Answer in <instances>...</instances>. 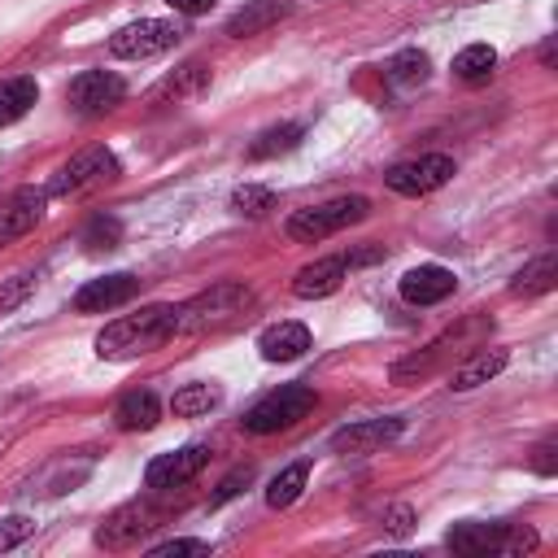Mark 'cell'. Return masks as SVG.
I'll return each instance as SVG.
<instances>
[{
    "label": "cell",
    "mask_w": 558,
    "mask_h": 558,
    "mask_svg": "<svg viewBox=\"0 0 558 558\" xmlns=\"http://www.w3.org/2000/svg\"><path fill=\"white\" fill-rule=\"evenodd\" d=\"M532 466H536L541 475H554V445H541L536 458H532Z\"/></svg>",
    "instance_id": "obj_38"
},
{
    "label": "cell",
    "mask_w": 558,
    "mask_h": 558,
    "mask_svg": "<svg viewBox=\"0 0 558 558\" xmlns=\"http://www.w3.org/2000/svg\"><path fill=\"white\" fill-rule=\"evenodd\" d=\"M410 527H414V506L397 501V506L384 510V532H392V536H410Z\"/></svg>",
    "instance_id": "obj_35"
},
{
    "label": "cell",
    "mask_w": 558,
    "mask_h": 558,
    "mask_svg": "<svg viewBox=\"0 0 558 558\" xmlns=\"http://www.w3.org/2000/svg\"><path fill=\"white\" fill-rule=\"evenodd\" d=\"M397 436H401V418H392V414L388 418H362V423L340 427L331 436V449L336 453H375V449H384Z\"/></svg>",
    "instance_id": "obj_16"
},
{
    "label": "cell",
    "mask_w": 558,
    "mask_h": 558,
    "mask_svg": "<svg viewBox=\"0 0 558 558\" xmlns=\"http://www.w3.org/2000/svg\"><path fill=\"white\" fill-rule=\"evenodd\" d=\"M35 100H39V83L31 74L0 78V126H13L17 118H26Z\"/></svg>",
    "instance_id": "obj_23"
},
{
    "label": "cell",
    "mask_w": 558,
    "mask_h": 558,
    "mask_svg": "<svg viewBox=\"0 0 558 558\" xmlns=\"http://www.w3.org/2000/svg\"><path fill=\"white\" fill-rule=\"evenodd\" d=\"M31 532H35V523H31L26 514H9V519H0V554L13 549V545H22Z\"/></svg>",
    "instance_id": "obj_33"
},
{
    "label": "cell",
    "mask_w": 558,
    "mask_h": 558,
    "mask_svg": "<svg viewBox=\"0 0 558 558\" xmlns=\"http://www.w3.org/2000/svg\"><path fill=\"white\" fill-rule=\"evenodd\" d=\"M453 179V157L445 153H423V157H410V161H397L384 183L397 192V196H427L436 187H445Z\"/></svg>",
    "instance_id": "obj_10"
},
{
    "label": "cell",
    "mask_w": 558,
    "mask_h": 558,
    "mask_svg": "<svg viewBox=\"0 0 558 558\" xmlns=\"http://www.w3.org/2000/svg\"><path fill=\"white\" fill-rule=\"evenodd\" d=\"M44 209H48V192L44 187H13L0 196V248L31 235L39 222H44Z\"/></svg>",
    "instance_id": "obj_12"
},
{
    "label": "cell",
    "mask_w": 558,
    "mask_h": 558,
    "mask_svg": "<svg viewBox=\"0 0 558 558\" xmlns=\"http://www.w3.org/2000/svg\"><path fill=\"white\" fill-rule=\"evenodd\" d=\"M493 70H497V52L488 44H466L453 57V78H462V83H488Z\"/></svg>",
    "instance_id": "obj_26"
},
{
    "label": "cell",
    "mask_w": 558,
    "mask_h": 558,
    "mask_svg": "<svg viewBox=\"0 0 558 558\" xmlns=\"http://www.w3.org/2000/svg\"><path fill=\"white\" fill-rule=\"evenodd\" d=\"M248 305H253V292L244 283H235V279H222V283L196 292L187 305H179V336L222 331V327L240 323Z\"/></svg>",
    "instance_id": "obj_2"
},
{
    "label": "cell",
    "mask_w": 558,
    "mask_h": 558,
    "mask_svg": "<svg viewBox=\"0 0 558 558\" xmlns=\"http://www.w3.org/2000/svg\"><path fill=\"white\" fill-rule=\"evenodd\" d=\"M554 283H558V257L554 253H541L536 262H527L510 279V292L514 296H541V292H554Z\"/></svg>",
    "instance_id": "obj_24"
},
{
    "label": "cell",
    "mask_w": 558,
    "mask_h": 558,
    "mask_svg": "<svg viewBox=\"0 0 558 558\" xmlns=\"http://www.w3.org/2000/svg\"><path fill=\"white\" fill-rule=\"evenodd\" d=\"M35 292V270H22V275H13L4 288H0V310H17L26 296Z\"/></svg>",
    "instance_id": "obj_32"
},
{
    "label": "cell",
    "mask_w": 558,
    "mask_h": 558,
    "mask_svg": "<svg viewBox=\"0 0 558 558\" xmlns=\"http://www.w3.org/2000/svg\"><path fill=\"white\" fill-rule=\"evenodd\" d=\"M427 70H432V61H427L423 48H401V52L384 65V78H388L392 87H418V83L427 78Z\"/></svg>",
    "instance_id": "obj_27"
},
{
    "label": "cell",
    "mask_w": 558,
    "mask_h": 558,
    "mask_svg": "<svg viewBox=\"0 0 558 558\" xmlns=\"http://www.w3.org/2000/svg\"><path fill=\"white\" fill-rule=\"evenodd\" d=\"M397 288H401V301H410V305H440L445 296H453V288H458V275H453L449 266L423 262V266L405 270Z\"/></svg>",
    "instance_id": "obj_14"
},
{
    "label": "cell",
    "mask_w": 558,
    "mask_h": 558,
    "mask_svg": "<svg viewBox=\"0 0 558 558\" xmlns=\"http://www.w3.org/2000/svg\"><path fill=\"white\" fill-rule=\"evenodd\" d=\"M148 554H153V558H183V554H209V545H205V541H192V536H174V541L153 545Z\"/></svg>",
    "instance_id": "obj_34"
},
{
    "label": "cell",
    "mask_w": 558,
    "mask_h": 558,
    "mask_svg": "<svg viewBox=\"0 0 558 558\" xmlns=\"http://www.w3.org/2000/svg\"><path fill=\"white\" fill-rule=\"evenodd\" d=\"M183 35H187V26L174 17H140V22H126L109 35V52L122 61H144V57L170 52Z\"/></svg>",
    "instance_id": "obj_7"
},
{
    "label": "cell",
    "mask_w": 558,
    "mask_h": 558,
    "mask_svg": "<svg viewBox=\"0 0 558 558\" xmlns=\"http://www.w3.org/2000/svg\"><path fill=\"white\" fill-rule=\"evenodd\" d=\"M371 214V201L366 196H331L323 205H305V209H292L288 214V235L301 240V244H318L353 222H362Z\"/></svg>",
    "instance_id": "obj_6"
},
{
    "label": "cell",
    "mask_w": 558,
    "mask_h": 558,
    "mask_svg": "<svg viewBox=\"0 0 558 558\" xmlns=\"http://www.w3.org/2000/svg\"><path fill=\"white\" fill-rule=\"evenodd\" d=\"M118 240H122V222L113 214H96L87 222V231H83V244L87 248H118Z\"/></svg>",
    "instance_id": "obj_31"
},
{
    "label": "cell",
    "mask_w": 558,
    "mask_h": 558,
    "mask_svg": "<svg viewBox=\"0 0 558 558\" xmlns=\"http://www.w3.org/2000/svg\"><path fill=\"white\" fill-rule=\"evenodd\" d=\"M113 418H118L122 432H148V427H157V418H161V401H157L148 388L122 392L118 405H113Z\"/></svg>",
    "instance_id": "obj_21"
},
{
    "label": "cell",
    "mask_w": 558,
    "mask_h": 558,
    "mask_svg": "<svg viewBox=\"0 0 558 558\" xmlns=\"http://www.w3.org/2000/svg\"><path fill=\"white\" fill-rule=\"evenodd\" d=\"M305 480H310V462H292V466H283V471L270 480V488H266V506H275V510H288V506L301 497Z\"/></svg>",
    "instance_id": "obj_29"
},
{
    "label": "cell",
    "mask_w": 558,
    "mask_h": 558,
    "mask_svg": "<svg viewBox=\"0 0 558 558\" xmlns=\"http://www.w3.org/2000/svg\"><path fill=\"white\" fill-rule=\"evenodd\" d=\"M179 336V305H140L135 314H122L113 323H105V331L96 336V357L105 362H131L144 357L153 349H161L166 340Z\"/></svg>",
    "instance_id": "obj_1"
},
{
    "label": "cell",
    "mask_w": 558,
    "mask_h": 558,
    "mask_svg": "<svg viewBox=\"0 0 558 558\" xmlns=\"http://www.w3.org/2000/svg\"><path fill=\"white\" fill-rule=\"evenodd\" d=\"M218 401H222V392H218L214 384H183V388L170 397V410H174L179 418H201V414H209Z\"/></svg>",
    "instance_id": "obj_28"
},
{
    "label": "cell",
    "mask_w": 558,
    "mask_h": 558,
    "mask_svg": "<svg viewBox=\"0 0 558 558\" xmlns=\"http://www.w3.org/2000/svg\"><path fill=\"white\" fill-rule=\"evenodd\" d=\"M231 209H235L240 218H266V214L275 209V192H270L266 183H240V187L231 192Z\"/></svg>",
    "instance_id": "obj_30"
},
{
    "label": "cell",
    "mask_w": 558,
    "mask_h": 558,
    "mask_svg": "<svg viewBox=\"0 0 558 558\" xmlns=\"http://www.w3.org/2000/svg\"><path fill=\"white\" fill-rule=\"evenodd\" d=\"M445 545L453 554H466V558H480V554H527L536 549V532L532 527H519V523H453L445 532Z\"/></svg>",
    "instance_id": "obj_5"
},
{
    "label": "cell",
    "mask_w": 558,
    "mask_h": 558,
    "mask_svg": "<svg viewBox=\"0 0 558 558\" xmlns=\"http://www.w3.org/2000/svg\"><path fill=\"white\" fill-rule=\"evenodd\" d=\"M248 480H253V466H235V471H231V475L218 484V493L209 497V506H222V501H231V497H235V493H240Z\"/></svg>",
    "instance_id": "obj_36"
},
{
    "label": "cell",
    "mask_w": 558,
    "mask_h": 558,
    "mask_svg": "<svg viewBox=\"0 0 558 558\" xmlns=\"http://www.w3.org/2000/svg\"><path fill=\"white\" fill-rule=\"evenodd\" d=\"M458 349V331H445L436 344H427V349H418V353H410V357H401L397 366H392V384H418V379H427L449 353Z\"/></svg>",
    "instance_id": "obj_20"
},
{
    "label": "cell",
    "mask_w": 558,
    "mask_h": 558,
    "mask_svg": "<svg viewBox=\"0 0 558 558\" xmlns=\"http://www.w3.org/2000/svg\"><path fill=\"white\" fill-rule=\"evenodd\" d=\"M506 362H510V353H506V349H475L462 366H453L449 388H453V392H471V388H480V384L497 379V375L506 371Z\"/></svg>",
    "instance_id": "obj_19"
},
{
    "label": "cell",
    "mask_w": 558,
    "mask_h": 558,
    "mask_svg": "<svg viewBox=\"0 0 558 558\" xmlns=\"http://www.w3.org/2000/svg\"><path fill=\"white\" fill-rule=\"evenodd\" d=\"M140 292V279L118 270V275H100V279H87L78 292H74V310L78 314H109L118 305H126L131 296Z\"/></svg>",
    "instance_id": "obj_13"
},
{
    "label": "cell",
    "mask_w": 558,
    "mask_h": 558,
    "mask_svg": "<svg viewBox=\"0 0 558 558\" xmlns=\"http://www.w3.org/2000/svg\"><path fill=\"white\" fill-rule=\"evenodd\" d=\"M257 349L266 362H296L305 349H310V327L305 323H270L262 336H257Z\"/></svg>",
    "instance_id": "obj_18"
},
{
    "label": "cell",
    "mask_w": 558,
    "mask_h": 558,
    "mask_svg": "<svg viewBox=\"0 0 558 558\" xmlns=\"http://www.w3.org/2000/svg\"><path fill=\"white\" fill-rule=\"evenodd\" d=\"M174 13H183V17H196V13H209L218 0H166Z\"/></svg>",
    "instance_id": "obj_37"
},
{
    "label": "cell",
    "mask_w": 558,
    "mask_h": 558,
    "mask_svg": "<svg viewBox=\"0 0 558 558\" xmlns=\"http://www.w3.org/2000/svg\"><path fill=\"white\" fill-rule=\"evenodd\" d=\"M166 523V510L153 501H126L118 506L100 527H96V545L100 549H135L144 536H153Z\"/></svg>",
    "instance_id": "obj_8"
},
{
    "label": "cell",
    "mask_w": 558,
    "mask_h": 558,
    "mask_svg": "<svg viewBox=\"0 0 558 558\" xmlns=\"http://www.w3.org/2000/svg\"><path fill=\"white\" fill-rule=\"evenodd\" d=\"M349 253H331V257H318V262H310V266H301L296 275H292V292L301 296V301H318V296H331L344 279H349Z\"/></svg>",
    "instance_id": "obj_15"
},
{
    "label": "cell",
    "mask_w": 558,
    "mask_h": 558,
    "mask_svg": "<svg viewBox=\"0 0 558 558\" xmlns=\"http://www.w3.org/2000/svg\"><path fill=\"white\" fill-rule=\"evenodd\" d=\"M314 405H318L314 388H305V384H279L275 392H266L262 401H253L240 423H244L248 436H275V432L296 427Z\"/></svg>",
    "instance_id": "obj_4"
},
{
    "label": "cell",
    "mask_w": 558,
    "mask_h": 558,
    "mask_svg": "<svg viewBox=\"0 0 558 558\" xmlns=\"http://www.w3.org/2000/svg\"><path fill=\"white\" fill-rule=\"evenodd\" d=\"M205 87H209V65H205V61H183L174 74H166V78L148 92V100H153V105H183V100L201 96Z\"/></svg>",
    "instance_id": "obj_17"
},
{
    "label": "cell",
    "mask_w": 558,
    "mask_h": 558,
    "mask_svg": "<svg viewBox=\"0 0 558 558\" xmlns=\"http://www.w3.org/2000/svg\"><path fill=\"white\" fill-rule=\"evenodd\" d=\"M65 100H70L74 113L100 118V113H109V109H118L126 100V78L113 74V70H83V74L70 78Z\"/></svg>",
    "instance_id": "obj_9"
},
{
    "label": "cell",
    "mask_w": 558,
    "mask_h": 558,
    "mask_svg": "<svg viewBox=\"0 0 558 558\" xmlns=\"http://www.w3.org/2000/svg\"><path fill=\"white\" fill-rule=\"evenodd\" d=\"M118 174H122L118 153L105 148V144H87V148H78L65 166H57V174L44 183V192L70 201V196H83V192H96V187L118 183Z\"/></svg>",
    "instance_id": "obj_3"
},
{
    "label": "cell",
    "mask_w": 558,
    "mask_h": 558,
    "mask_svg": "<svg viewBox=\"0 0 558 558\" xmlns=\"http://www.w3.org/2000/svg\"><path fill=\"white\" fill-rule=\"evenodd\" d=\"M283 13H288V0H248L240 13H231V17H227V35H235V39L262 35V31H266V26H275Z\"/></svg>",
    "instance_id": "obj_22"
},
{
    "label": "cell",
    "mask_w": 558,
    "mask_h": 558,
    "mask_svg": "<svg viewBox=\"0 0 558 558\" xmlns=\"http://www.w3.org/2000/svg\"><path fill=\"white\" fill-rule=\"evenodd\" d=\"M301 135H305V126L301 122H279V126H266L253 144H248V157L253 161H266V157H279V153H292L296 144H301Z\"/></svg>",
    "instance_id": "obj_25"
},
{
    "label": "cell",
    "mask_w": 558,
    "mask_h": 558,
    "mask_svg": "<svg viewBox=\"0 0 558 558\" xmlns=\"http://www.w3.org/2000/svg\"><path fill=\"white\" fill-rule=\"evenodd\" d=\"M209 462V445H183V449H170V453H157L148 466H144V484L153 493H170V488H183L192 484Z\"/></svg>",
    "instance_id": "obj_11"
}]
</instances>
